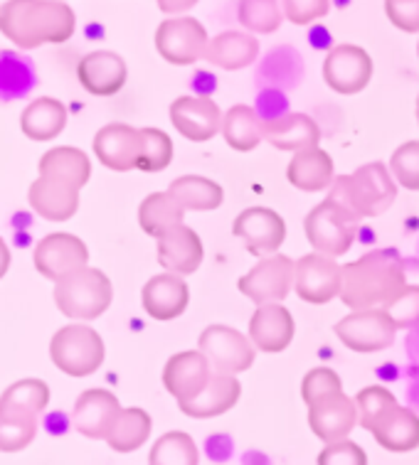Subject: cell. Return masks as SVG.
<instances>
[{
	"label": "cell",
	"mask_w": 419,
	"mask_h": 465,
	"mask_svg": "<svg viewBox=\"0 0 419 465\" xmlns=\"http://www.w3.org/2000/svg\"><path fill=\"white\" fill-rule=\"evenodd\" d=\"M377 446H383L390 453H410L419 446V416L412 409L394 404L390 411L377 419L370 429Z\"/></svg>",
	"instance_id": "484cf974"
},
{
	"label": "cell",
	"mask_w": 419,
	"mask_h": 465,
	"mask_svg": "<svg viewBox=\"0 0 419 465\" xmlns=\"http://www.w3.org/2000/svg\"><path fill=\"white\" fill-rule=\"evenodd\" d=\"M148 465H200V450L190 433L168 431L154 443Z\"/></svg>",
	"instance_id": "8d00e7d4"
},
{
	"label": "cell",
	"mask_w": 419,
	"mask_h": 465,
	"mask_svg": "<svg viewBox=\"0 0 419 465\" xmlns=\"http://www.w3.org/2000/svg\"><path fill=\"white\" fill-rule=\"evenodd\" d=\"M335 335L343 345L360 352V355H373L383 352L394 342L397 325L393 315L385 308H370V311H353L335 325Z\"/></svg>",
	"instance_id": "52a82bcc"
},
{
	"label": "cell",
	"mask_w": 419,
	"mask_h": 465,
	"mask_svg": "<svg viewBox=\"0 0 419 465\" xmlns=\"http://www.w3.org/2000/svg\"><path fill=\"white\" fill-rule=\"evenodd\" d=\"M308 426L324 443L348 439L358 426V404L345 391H334L308 404Z\"/></svg>",
	"instance_id": "2e32d148"
},
{
	"label": "cell",
	"mask_w": 419,
	"mask_h": 465,
	"mask_svg": "<svg viewBox=\"0 0 419 465\" xmlns=\"http://www.w3.org/2000/svg\"><path fill=\"white\" fill-rule=\"evenodd\" d=\"M50 404V387L43 380H20L10 384L0 397L3 411H15V414L40 416Z\"/></svg>",
	"instance_id": "d590c367"
},
{
	"label": "cell",
	"mask_w": 419,
	"mask_h": 465,
	"mask_svg": "<svg viewBox=\"0 0 419 465\" xmlns=\"http://www.w3.org/2000/svg\"><path fill=\"white\" fill-rule=\"evenodd\" d=\"M141 158L138 168L141 173H161L171 165L173 161V141L171 135L161 128H141Z\"/></svg>",
	"instance_id": "60d3db41"
},
{
	"label": "cell",
	"mask_w": 419,
	"mask_h": 465,
	"mask_svg": "<svg viewBox=\"0 0 419 465\" xmlns=\"http://www.w3.org/2000/svg\"><path fill=\"white\" fill-rule=\"evenodd\" d=\"M237 17L249 33L272 35L282 27L284 8L279 0H240Z\"/></svg>",
	"instance_id": "74e56055"
},
{
	"label": "cell",
	"mask_w": 419,
	"mask_h": 465,
	"mask_svg": "<svg viewBox=\"0 0 419 465\" xmlns=\"http://www.w3.org/2000/svg\"><path fill=\"white\" fill-rule=\"evenodd\" d=\"M8 269H10V249L8 244L3 242V237H0V279L8 273Z\"/></svg>",
	"instance_id": "f907efd6"
},
{
	"label": "cell",
	"mask_w": 419,
	"mask_h": 465,
	"mask_svg": "<svg viewBox=\"0 0 419 465\" xmlns=\"http://www.w3.org/2000/svg\"><path fill=\"white\" fill-rule=\"evenodd\" d=\"M358 222L360 220H355L345 207L325 197L324 203L308 212L304 229L316 254L338 259L351 252L355 234H358Z\"/></svg>",
	"instance_id": "8992f818"
},
{
	"label": "cell",
	"mask_w": 419,
	"mask_h": 465,
	"mask_svg": "<svg viewBox=\"0 0 419 465\" xmlns=\"http://www.w3.org/2000/svg\"><path fill=\"white\" fill-rule=\"evenodd\" d=\"M106 347L102 335L89 325H65L50 340V360L69 377H89L104 364Z\"/></svg>",
	"instance_id": "5b68a950"
},
{
	"label": "cell",
	"mask_w": 419,
	"mask_h": 465,
	"mask_svg": "<svg viewBox=\"0 0 419 465\" xmlns=\"http://www.w3.org/2000/svg\"><path fill=\"white\" fill-rule=\"evenodd\" d=\"M296 332V322L289 308L282 303L257 305V311L249 321V340L254 342L259 352L276 355L291 345Z\"/></svg>",
	"instance_id": "ffe728a7"
},
{
	"label": "cell",
	"mask_w": 419,
	"mask_h": 465,
	"mask_svg": "<svg viewBox=\"0 0 419 465\" xmlns=\"http://www.w3.org/2000/svg\"><path fill=\"white\" fill-rule=\"evenodd\" d=\"M151 429H154V421H151L148 411L138 409V406H131V409H124L119 414L106 443L116 453H134L148 440Z\"/></svg>",
	"instance_id": "e575fe53"
},
{
	"label": "cell",
	"mask_w": 419,
	"mask_h": 465,
	"mask_svg": "<svg viewBox=\"0 0 419 465\" xmlns=\"http://www.w3.org/2000/svg\"><path fill=\"white\" fill-rule=\"evenodd\" d=\"M325 84L343 96L363 92L373 79V60L358 45H335L324 62Z\"/></svg>",
	"instance_id": "5bb4252c"
},
{
	"label": "cell",
	"mask_w": 419,
	"mask_h": 465,
	"mask_svg": "<svg viewBox=\"0 0 419 465\" xmlns=\"http://www.w3.org/2000/svg\"><path fill=\"white\" fill-rule=\"evenodd\" d=\"M40 175H50V178L65 180L69 185H75L77 190L89 183L92 178V161L85 151L72 148V145H60L52 148L40 158Z\"/></svg>",
	"instance_id": "4dcf8cb0"
},
{
	"label": "cell",
	"mask_w": 419,
	"mask_h": 465,
	"mask_svg": "<svg viewBox=\"0 0 419 465\" xmlns=\"http://www.w3.org/2000/svg\"><path fill=\"white\" fill-rule=\"evenodd\" d=\"M385 311L393 315V321L397 328L419 325V286H404L403 293L394 298Z\"/></svg>",
	"instance_id": "7dc6e473"
},
{
	"label": "cell",
	"mask_w": 419,
	"mask_h": 465,
	"mask_svg": "<svg viewBox=\"0 0 419 465\" xmlns=\"http://www.w3.org/2000/svg\"><path fill=\"white\" fill-rule=\"evenodd\" d=\"M27 203L43 220L67 222L79 210V190L65 180L40 175L27 190Z\"/></svg>",
	"instance_id": "cb8c5ba5"
},
{
	"label": "cell",
	"mask_w": 419,
	"mask_h": 465,
	"mask_svg": "<svg viewBox=\"0 0 419 465\" xmlns=\"http://www.w3.org/2000/svg\"><path fill=\"white\" fill-rule=\"evenodd\" d=\"M334 391H343V381L328 367H314L301 381V397H304L306 406L314 404L316 399L325 397V394H334Z\"/></svg>",
	"instance_id": "ee69618b"
},
{
	"label": "cell",
	"mask_w": 419,
	"mask_h": 465,
	"mask_svg": "<svg viewBox=\"0 0 419 465\" xmlns=\"http://www.w3.org/2000/svg\"><path fill=\"white\" fill-rule=\"evenodd\" d=\"M168 193L178 200V204L185 212H213L224 200L223 187L214 180L200 178V175H183V178L173 180Z\"/></svg>",
	"instance_id": "836d02e7"
},
{
	"label": "cell",
	"mask_w": 419,
	"mask_h": 465,
	"mask_svg": "<svg viewBox=\"0 0 419 465\" xmlns=\"http://www.w3.org/2000/svg\"><path fill=\"white\" fill-rule=\"evenodd\" d=\"M343 266L335 259L324 254L301 256L294 266V291L301 301L314 305L331 303L341 296Z\"/></svg>",
	"instance_id": "8fae6325"
},
{
	"label": "cell",
	"mask_w": 419,
	"mask_h": 465,
	"mask_svg": "<svg viewBox=\"0 0 419 465\" xmlns=\"http://www.w3.org/2000/svg\"><path fill=\"white\" fill-rule=\"evenodd\" d=\"M417 54H419V45H417Z\"/></svg>",
	"instance_id": "f5cc1de1"
},
{
	"label": "cell",
	"mask_w": 419,
	"mask_h": 465,
	"mask_svg": "<svg viewBox=\"0 0 419 465\" xmlns=\"http://www.w3.org/2000/svg\"><path fill=\"white\" fill-rule=\"evenodd\" d=\"M124 411L119 399L106 390H86L79 394L75 411H72V426L82 436L92 440H106L112 433L114 423Z\"/></svg>",
	"instance_id": "d6986e66"
},
{
	"label": "cell",
	"mask_w": 419,
	"mask_h": 465,
	"mask_svg": "<svg viewBox=\"0 0 419 465\" xmlns=\"http://www.w3.org/2000/svg\"><path fill=\"white\" fill-rule=\"evenodd\" d=\"M207 45H210V37H207L205 25L195 17H168L155 30L158 54L178 67H188L197 60H205Z\"/></svg>",
	"instance_id": "9c48e42d"
},
{
	"label": "cell",
	"mask_w": 419,
	"mask_h": 465,
	"mask_svg": "<svg viewBox=\"0 0 419 465\" xmlns=\"http://www.w3.org/2000/svg\"><path fill=\"white\" fill-rule=\"evenodd\" d=\"M37 436V416L15 414L0 409V450L17 453L25 450Z\"/></svg>",
	"instance_id": "ab89813d"
},
{
	"label": "cell",
	"mask_w": 419,
	"mask_h": 465,
	"mask_svg": "<svg viewBox=\"0 0 419 465\" xmlns=\"http://www.w3.org/2000/svg\"><path fill=\"white\" fill-rule=\"evenodd\" d=\"M355 404H358V423L365 431H370L377 423V419L397 404V399H394L393 391L385 390V387L373 384V387H365L363 391H358Z\"/></svg>",
	"instance_id": "b9f144b4"
},
{
	"label": "cell",
	"mask_w": 419,
	"mask_h": 465,
	"mask_svg": "<svg viewBox=\"0 0 419 465\" xmlns=\"http://www.w3.org/2000/svg\"><path fill=\"white\" fill-rule=\"evenodd\" d=\"M294 266L296 262H291L289 256H264L237 281V288L252 303H282L294 288Z\"/></svg>",
	"instance_id": "30bf717a"
},
{
	"label": "cell",
	"mask_w": 419,
	"mask_h": 465,
	"mask_svg": "<svg viewBox=\"0 0 419 465\" xmlns=\"http://www.w3.org/2000/svg\"><path fill=\"white\" fill-rule=\"evenodd\" d=\"M155 3L165 15H180V13H188L190 8H195L200 0H155Z\"/></svg>",
	"instance_id": "681fc988"
},
{
	"label": "cell",
	"mask_w": 419,
	"mask_h": 465,
	"mask_svg": "<svg viewBox=\"0 0 419 465\" xmlns=\"http://www.w3.org/2000/svg\"><path fill=\"white\" fill-rule=\"evenodd\" d=\"M417 124H419V96H417Z\"/></svg>",
	"instance_id": "816d5d0a"
},
{
	"label": "cell",
	"mask_w": 419,
	"mask_h": 465,
	"mask_svg": "<svg viewBox=\"0 0 419 465\" xmlns=\"http://www.w3.org/2000/svg\"><path fill=\"white\" fill-rule=\"evenodd\" d=\"M223 135L230 148L240 153L254 151L262 141H264V119L259 116L257 109L252 106H232L224 114L223 121Z\"/></svg>",
	"instance_id": "d6a6232c"
},
{
	"label": "cell",
	"mask_w": 419,
	"mask_h": 465,
	"mask_svg": "<svg viewBox=\"0 0 419 465\" xmlns=\"http://www.w3.org/2000/svg\"><path fill=\"white\" fill-rule=\"evenodd\" d=\"M331 200L345 207L355 220L380 217L397 197L393 173L383 163H368L351 175H338L331 185Z\"/></svg>",
	"instance_id": "3957f363"
},
{
	"label": "cell",
	"mask_w": 419,
	"mask_h": 465,
	"mask_svg": "<svg viewBox=\"0 0 419 465\" xmlns=\"http://www.w3.org/2000/svg\"><path fill=\"white\" fill-rule=\"evenodd\" d=\"M284 17L294 25H311L328 15L331 0H282Z\"/></svg>",
	"instance_id": "bcb514c9"
},
{
	"label": "cell",
	"mask_w": 419,
	"mask_h": 465,
	"mask_svg": "<svg viewBox=\"0 0 419 465\" xmlns=\"http://www.w3.org/2000/svg\"><path fill=\"white\" fill-rule=\"evenodd\" d=\"M79 84L85 86L92 96H114L126 84V62L116 52L96 50L82 57L77 64Z\"/></svg>",
	"instance_id": "7402d4cb"
},
{
	"label": "cell",
	"mask_w": 419,
	"mask_h": 465,
	"mask_svg": "<svg viewBox=\"0 0 419 465\" xmlns=\"http://www.w3.org/2000/svg\"><path fill=\"white\" fill-rule=\"evenodd\" d=\"M210 377H213V364L205 357V352H200V350H185V352L173 355L163 370L165 391L178 404L195 399L200 391L205 390Z\"/></svg>",
	"instance_id": "e0dca14e"
},
{
	"label": "cell",
	"mask_w": 419,
	"mask_h": 465,
	"mask_svg": "<svg viewBox=\"0 0 419 465\" xmlns=\"http://www.w3.org/2000/svg\"><path fill=\"white\" fill-rule=\"evenodd\" d=\"M190 301V288L185 283V276L178 273H158L154 279L145 281L141 291V303L144 311L154 321H175L185 313Z\"/></svg>",
	"instance_id": "44dd1931"
},
{
	"label": "cell",
	"mask_w": 419,
	"mask_h": 465,
	"mask_svg": "<svg viewBox=\"0 0 419 465\" xmlns=\"http://www.w3.org/2000/svg\"><path fill=\"white\" fill-rule=\"evenodd\" d=\"M141 145H144L141 128H134L129 124H109L99 128V134L95 135V155L104 168L114 173L136 170Z\"/></svg>",
	"instance_id": "ac0fdd59"
},
{
	"label": "cell",
	"mask_w": 419,
	"mask_h": 465,
	"mask_svg": "<svg viewBox=\"0 0 419 465\" xmlns=\"http://www.w3.org/2000/svg\"><path fill=\"white\" fill-rule=\"evenodd\" d=\"M264 141L279 151L299 153L316 148L321 141V128L306 114H284L279 119L264 121Z\"/></svg>",
	"instance_id": "4316f807"
},
{
	"label": "cell",
	"mask_w": 419,
	"mask_h": 465,
	"mask_svg": "<svg viewBox=\"0 0 419 465\" xmlns=\"http://www.w3.org/2000/svg\"><path fill=\"white\" fill-rule=\"evenodd\" d=\"M242 397V384L234 374L213 372L207 387L195 399L180 401L178 409L190 419H214L232 411Z\"/></svg>",
	"instance_id": "d4e9b609"
},
{
	"label": "cell",
	"mask_w": 419,
	"mask_h": 465,
	"mask_svg": "<svg viewBox=\"0 0 419 465\" xmlns=\"http://www.w3.org/2000/svg\"><path fill=\"white\" fill-rule=\"evenodd\" d=\"M316 465H368V456L355 440L343 439L325 443V449L318 453Z\"/></svg>",
	"instance_id": "f6af8a7d"
},
{
	"label": "cell",
	"mask_w": 419,
	"mask_h": 465,
	"mask_svg": "<svg viewBox=\"0 0 419 465\" xmlns=\"http://www.w3.org/2000/svg\"><path fill=\"white\" fill-rule=\"evenodd\" d=\"M232 234L244 242L249 254L264 259L282 249L286 239V222L269 207H249L234 220Z\"/></svg>",
	"instance_id": "4fadbf2b"
},
{
	"label": "cell",
	"mask_w": 419,
	"mask_h": 465,
	"mask_svg": "<svg viewBox=\"0 0 419 465\" xmlns=\"http://www.w3.org/2000/svg\"><path fill=\"white\" fill-rule=\"evenodd\" d=\"M112 301V281L95 266H85L65 279L55 281V303L60 313L72 321H96L109 311Z\"/></svg>",
	"instance_id": "277c9868"
},
{
	"label": "cell",
	"mask_w": 419,
	"mask_h": 465,
	"mask_svg": "<svg viewBox=\"0 0 419 465\" xmlns=\"http://www.w3.org/2000/svg\"><path fill=\"white\" fill-rule=\"evenodd\" d=\"M390 173L404 190H419V141H407L393 153Z\"/></svg>",
	"instance_id": "7bdbcfd3"
},
{
	"label": "cell",
	"mask_w": 419,
	"mask_h": 465,
	"mask_svg": "<svg viewBox=\"0 0 419 465\" xmlns=\"http://www.w3.org/2000/svg\"><path fill=\"white\" fill-rule=\"evenodd\" d=\"M385 13L397 30L419 33V0H385Z\"/></svg>",
	"instance_id": "c3c4849f"
},
{
	"label": "cell",
	"mask_w": 419,
	"mask_h": 465,
	"mask_svg": "<svg viewBox=\"0 0 419 465\" xmlns=\"http://www.w3.org/2000/svg\"><path fill=\"white\" fill-rule=\"evenodd\" d=\"M67 126V106L52 96H40L33 104H27L20 128L30 141H52Z\"/></svg>",
	"instance_id": "f546056e"
},
{
	"label": "cell",
	"mask_w": 419,
	"mask_h": 465,
	"mask_svg": "<svg viewBox=\"0 0 419 465\" xmlns=\"http://www.w3.org/2000/svg\"><path fill=\"white\" fill-rule=\"evenodd\" d=\"M197 350L205 352V357L213 364V372L220 374H242L247 372L254 364L257 357V347L254 342L234 331L230 325H210L200 332L197 340Z\"/></svg>",
	"instance_id": "ba28073f"
},
{
	"label": "cell",
	"mask_w": 419,
	"mask_h": 465,
	"mask_svg": "<svg viewBox=\"0 0 419 465\" xmlns=\"http://www.w3.org/2000/svg\"><path fill=\"white\" fill-rule=\"evenodd\" d=\"M407 286L404 263L393 249H375L343 266L341 301L351 311L387 308Z\"/></svg>",
	"instance_id": "7a4b0ae2"
},
{
	"label": "cell",
	"mask_w": 419,
	"mask_h": 465,
	"mask_svg": "<svg viewBox=\"0 0 419 465\" xmlns=\"http://www.w3.org/2000/svg\"><path fill=\"white\" fill-rule=\"evenodd\" d=\"M224 114L210 96H178L171 104V124L183 138L205 143L223 131Z\"/></svg>",
	"instance_id": "9a60e30c"
},
{
	"label": "cell",
	"mask_w": 419,
	"mask_h": 465,
	"mask_svg": "<svg viewBox=\"0 0 419 465\" xmlns=\"http://www.w3.org/2000/svg\"><path fill=\"white\" fill-rule=\"evenodd\" d=\"M75 27L77 17L65 0H8L0 5V33L20 50L67 43Z\"/></svg>",
	"instance_id": "6da1fadb"
},
{
	"label": "cell",
	"mask_w": 419,
	"mask_h": 465,
	"mask_svg": "<svg viewBox=\"0 0 419 465\" xmlns=\"http://www.w3.org/2000/svg\"><path fill=\"white\" fill-rule=\"evenodd\" d=\"M286 178L296 190L304 193H321L325 187L334 185L335 170L334 158L324 151V148H306L299 151L291 158L289 168H286Z\"/></svg>",
	"instance_id": "83f0119b"
},
{
	"label": "cell",
	"mask_w": 419,
	"mask_h": 465,
	"mask_svg": "<svg viewBox=\"0 0 419 465\" xmlns=\"http://www.w3.org/2000/svg\"><path fill=\"white\" fill-rule=\"evenodd\" d=\"M259 57V40L252 33H237V30H227L220 33L217 37L210 40L207 45L205 60L210 64L227 72L234 69H244L254 64Z\"/></svg>",
	"instance_id": "f1b7e54d"
},
{
	"label": "cell",
	"mask_w": 419,
	"mask_h": 465,
	"mask_svg": "<svg viewBox=\"0 0 419 465\" xmlns=\"http://www.w3.org/2000/svg\"><path fill=\"white\" fill-rule=\"evenodd\" d=\"M35 269L45 279L60 281L75 271L89 266V249L79 237L69 232H55L35 246Z\"/></svg>",
	"instance_id": "7c38bea8"
},
{
	"label": "cell",
	"mask_w": 419,
	"mask_h": 465,
	"mask_svg": "<svg viewBox=\"0 0 419 465\" xmlns=\"http://www.w3.org/2000/svg\"><path fill=\"white\" fill-rule=\"evenodd\" d=\"M203 256H205L203 239L188 224H180L158 239V263L168 273L190 276L200 269Z\"/></svg>",
	"instance_id": "603a6c76"
},
{
	"label": "cell",
	"mask_w": 419,
	"mask_h": 465,
	"mask_svg": "<svg viewBox=\"0 0 419 465\" xmlns=\"http://www.w3.org/2000/svg\"><path fill=\"white\" fill-rule=\"evenodd\" d=\"M35 69L33 64L15 52H0V96L17 99L33 89Z\"/></svg>",
	"instance_id": "f35d334b"
},
{
	"label": "cell",
	"mask_w": 419,
	"mask_h": 465,
	"mask_svg": "<svg viewBox=\"0 0 419 465\" xmlns=\"http://www.w3.org/2000/svg\"><path fill=\"white\" fill-rule=\"evenodd\" d=\"M183 217H185V210L171 193H151L138 207V224L154 239H161L165 232L185 224Z\"/></svg>",
	"instance_id": "1f68e13d"
}]
</instances>
